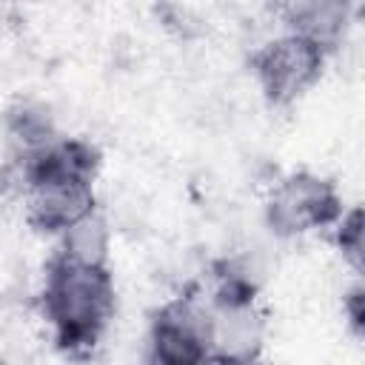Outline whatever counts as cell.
Listing matches in <instances>:
<instances>
[{
    "label": "cell",
    "mask_w": 365,
    "mask_h": 365,
    "mask_svg": "<svg viewBox=\"0 0 365 365\" xmlns=\"http://www.w3.org/2000/svg\"><path fill=\"white\" fill-rule=\"evenodd\" d=\"M345 211L339 188L314 171H291L279 177L265 197V225L279 240L331 231Z\"/></svg>",
    "instance_id": "3"
},
{
    "label": "cell",
    "mask_w": 365,
    "mask_h": 365,
    "mask_svg": "<svg viewBox=\"0 0 365 365\" xmlns=\"http://www.w3.org/2000/svg\"><path fill=\"white\" fill-rule=\"evenodd\" d=\"M108 251H111V228L108 220L94 208L91 214L80 217L71 222L66 231L57 234V251L54 257L77 265H94L103 268L108 265Z\"/></svg>",
    "instance_id": "8"
},
{
    "label": "cell",
    "mask_w": 365,
    "mask_h": 365,
    "mask_svg": "<svg viewBox=\"0 0 365 365\" xmlns=\"http://www.w3.org/2000/svg\"><path fill=\"white\" fill-rule=\"evenodd\" d=\"M148 359L160 365H200L211 356V308L194 294L163 302L148 319Z\"/></svg>",
    "instance_id": "4"
},
{
    "label": "cell",
    "mask_w": 365,
    "mask_h": 365,
    "mask_svg": "<svg viewBox=\"0 0 365 365\" xmlns=\"http://www.w3.org/2000/svg\"><path fill=\"white\" fill-rule=\"evenodd\" d=\"M334 245L342 254V259L351 265V271L359 277L362 274V259H365V240H362V208H345L339 220L331 225Z\"/></svg>",
    "instance_id": "10"
},
{
    "label": "cell",
    "mask_w": 365,
    "mask_h": 365,
    "mask_svg": "<svg viewBox=\"0 0 365 365\" xmlns=\"http://www.w3.org/2000/svg\"><path fill=\"white\" fill-rule=\"evenodd\" d=\"M342 317H345L348 331L356 339H362L365 336V288L359 279L342 294Z\"/></svg>",
    "instance_id": "11"
},
{
    "label": "cell",
    "mask_w": 365,
    "mask_h": 365,
    "mask_svg": "<svg viewBox=\"0 0 365 365\" xmlns=\"http://www.w3.org/2000/svg\"><path fill=\"white\" fill-rule=\"evenodd\" d=\"M211 308V356L217 362H254L262 356L268 319L257 297L208 299Z\"/></svg>",
    "instance_id": "6"
},
{
    "label": "cell",
    "mask_w": 365,
    "mask_h": 365,
    "mask_svg": "<svg viewBox=\"0 0 365 365\" xmlns=\"http://www.w3.org/2000/svg\"><path fill=\"white\" fill-rule=\"evenodd\" d=\"M285 31L319 43L328 54L342 43L356 14V0H274Z\"/></svg>",
    "instance_id": "7"
},
{
    "label": "cell",
    "mask_w": 365,
    "mask_h": 365,
    "mask_svg": "<svg viewBox=\"0 0 365 365\" xmlns=\"http://www.w3.org/2000/svg\"><path fill=\"white\" fill-rule=\"evenodd\" d=\"M40 308L54 342L68 356L91 354L117 311V288L108 265H77L51 257L40 291Z\"/></svg>",
    "instance_id": "1"
},
{
    "label": "cell",
    "mask_w": 365,
    "mask_h": 365,
    "mask_svg": "<svg viewBox=\"0 0 365 365\" xmlns=\"http://www.w3.org/2000/svg\"><path fill=\"white\" fill-rule=\"evenodd\" d=\"M6 131H9V140L17 145L20 157L31 154V151L43 148L46 143H51L54 137H60L51 108L37 100H20L6 111Z\"/></svg>",
    "instance_id": "9"
},
{
    "label": "cell",
    "mask_w": 365,
    "mask_h": 365,
    "mask_svg": "<svg viewBox=\"0 0 365 365\" xmlns=\"http://www.w3.org/2000/svg\"><path fill=\"white\" fill-rule=\"evenodd\" d=\"M328 63V51L294 31L265 40L251 51V74L271 108H291L319 80Z\"/></svg>",
    "instance_id": "2"
},
{
    "label": "cell",
    "mask_w": 365,
    "mask_h": 365,
    "mask_svg": "<svg viewBox=\"0 0 365 365\" xmlns=\"http://www.w3.org/2000/svg\"><path fill=\"white\" fill-rule=\"evenodd\" d=\"M26 222L46 237H57L80 217L97 208L94 180L86 177H37L23 185Z\"/></svg>",
    "instance_id": "5"
}]
</instances>
